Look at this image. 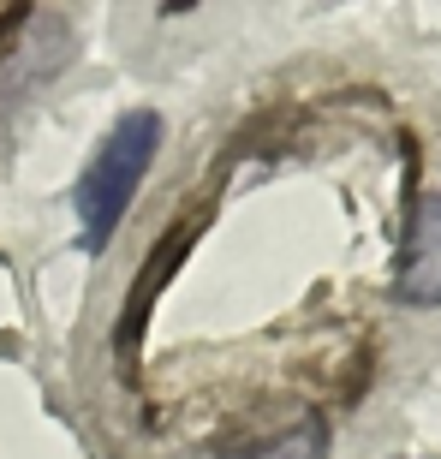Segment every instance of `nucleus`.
Instances as JSON below:
<instances>
[{
	"instance_id": "nucleus-4",
	"label": "nucleus",
	"mask_w": 441,
	"mask_h": 459,
	"mask_svg": "<svg viewBox=\"0 0 441 459\" xmlns=\"http://www.w3.org/2000/svg\"><path fill=\"white\" fill-rule=\"evenodd\" d=\"M215 459H328V424L323 418H292V424L269 429L245 447H227Z\"/></svg>"
},
{
	"instance_id": "nucleus-1",
	"label": "nucleus",
	"mask_w": 441,
	"mask_h": 459,
	"mask_svg": "<svg viewBox=\"0 0 441 459\" xmlns=\"http://www.w3.org/2000/svg\"><path fill=\"white\" fill-rule=\"evenodd\" d=\"M155 150H161V114L155 108H132L114 119V132L102 137V150L78 179V215H84V245H108L114 227L125 221L143 173H150Z\"/></svg>"
},
{
	"instance_id": "nucleus-3",
	"label": "nucleus",
	"mask_w": 441,
	"mask_h": 459,
	"mask_svg": "<svg viewBox=\"0 0 441 459\" xmlns=\"http://www.w3.org/2000/svg\"><path fill=\"white\" fill-rule=\"evenodd\" d=\"M186 251H191V221H179V227H168V233H161L155 256L137 269L132 292H125V310H119V352H132V346L143 341V323H150V310H155V299H161V287L173 281V269L186 263Z\"/></svg>"
},
{
	"instance_id": "nucleus-2",
	"label": "nucleus",
	"mask_w": 441,
	"mask_h": 459,
	"mask_svg": "<svg viewBox=\"0 0 441 459\" xmlns=\"http://www.w3.org/2000/svg\"><path fill=\"white\" fill-rule=\"evenodd\" d=\"M393 292L406 305H441V191H424L406 227V256L393 274Z\"/></svg>"
}]
</instances>
